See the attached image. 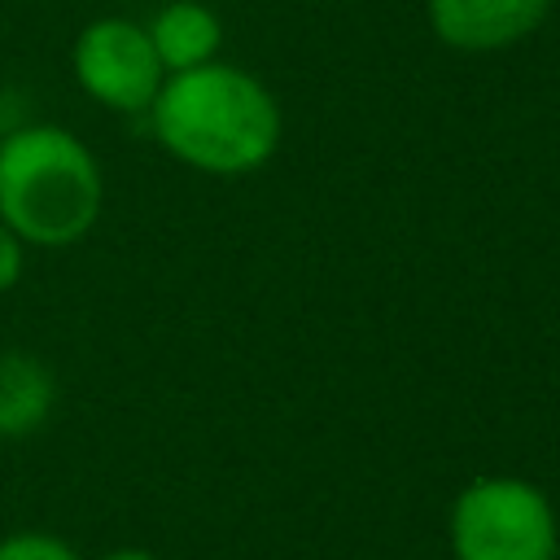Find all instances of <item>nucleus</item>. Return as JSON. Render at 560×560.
Returning <instances> with one entry per match:
<instances>
[{
	"label": "nucleus",
	"mask_w": 560,
	"mask_h": 560,
	"mask_svg": "<svg viewBox=\"0 0 560 560\" xmlns=\"http://www.w3.org/2000/svg\"><path fill=\"white\" fill-rule=\"evenodd\" d=\"M149 127L158 144L201 175H249L280 149V105L241 66L206 61L166 74Z\"/></svg>",
	"instance_id": "1"
},
{
	"label": "nucleus",
	"mask_w": 560,
	"mask_h": 560,
	"mask_svg": "<svg viewBox=\"0 0 560 560\" xmlns=\"http://www.w3.org/2000/svg\"><path fill=\"white\" fill-rule=\"evenodd\" d=\"M105 179L88 144L52 122L13 127L0 140V219L22 245L66 249L101 219Z\"/></svg>",
	"instance_id": "2"
},
{
	"label": "nucleus",
	"mask_w": 560,
	"mask_h": 560,
	"mask_svg": "<svg viewBox=\"0 0 560 560\" xmlns=\"http://www.w3.org/2000/svg\"><path fill=\"white\" fill-rule=\"evenodd\" d=\"M455 560H560V516L542 486L486 472L472 477L446 516Z\"/></svg>",
	"instance_id": "3"
},
{
	"label": "nucleus",
	"mask_w": 560,
	"mask_h": 560,
	"mask_svg": "<svg viewBox=\"0 0 560 560\" xmlns=\"http://www.w3.org/2000/svg\"><path fill=\"white\" fill-rule=\"evenodd\" d=\"M79 88L118 114H149L166 70L153 52V39L131 18H96L79 31L70 52Z\"/></svg>",
	"instance_id": "4"
},
{
	"label": "nucleus",
	"mask_w": 560,
	"mask_h": 560,
	"mask_svg": "<svg viewBox=\"0 0 560 560\" xmlns=\"http://www.w3.org/2000/svg\"><path fill=\"white\" fill-rule=\"evenodd\" d=\"M556 0H429V26L459 52H499L529 39Z\"/></svg>",
	"instance_id": "5"
},
{
	"label": "nucleus",
	"mask_w": 560,
	"mask_h": 560,
	"mask_svg": "<svg viewBox=\"0 0 560 560\" xmlns=\"http://www.w3.org/2000/svg\"><path fill=\"white\" fill-rule=\"evenodd\" d=\"M144 31H149L153 52L166 74L197 70V66L214 61V52L223 44V22L201 0H166Z\"/></svg>",
	"instance_id": "6"
},
{
	"label": "nucleus",
	"mask_w": 560,
	"mask_h": 560,
	"mask_svg": "<svg viewBox=\"0 0 560 560\" xmlns=\"http://www.w3.org/2000/svg\"><path fill=\"white\" fill-rule=\"evenodd\" d=\"M57 402V381L44 359L26 350H0V438L35 433Z\"/></svg>",
	"instance_id": "7"
},
{
	"label": "nucleus",
	"mask_w": 560,
	"mask_h": 560,
	"mask_svg": "<svg viewBox=\"0 0 560 560\" xmlns=\"http://www.w3.org/2000/svg\"><path fill=\"white\" fill-rule=\"evenodd\" d=\"M0 560H83L61 534L48 529H18L0 538Z\"/></svg>",
	"instance_id": "8"
},
{
	"label": "nucleus",
	"mask_w": 560,
	"mask_h": 560,
	"mask_svg": "<svg viewBox=\"0 0 560 560\" xmlns=\"http://www.w3.org/2000/svg\"><path fill=\"white\" fill-rule=\"evenodd\" d=\"M26 245H22V236L0 219V293H9L13 284H18V276H22V262H26V254H22Z\"/></svg>",
	"instance_id": "9"
},
{
	"label": "nucleus",
	"mask_w": 560,
	"mask_h": 560,
	"mask_svg": "<svg viewBox=\"0 0 560 560\" xmlns=\"http://www.w3.org/2000/svg\"><path fill=\"white\" fill-rule=\"evenodd\" d=\"M101 560H158V556L144 551V547H114V551H105Z\"/></svg>",
	"instance_id": "10"
}]
</instances>
